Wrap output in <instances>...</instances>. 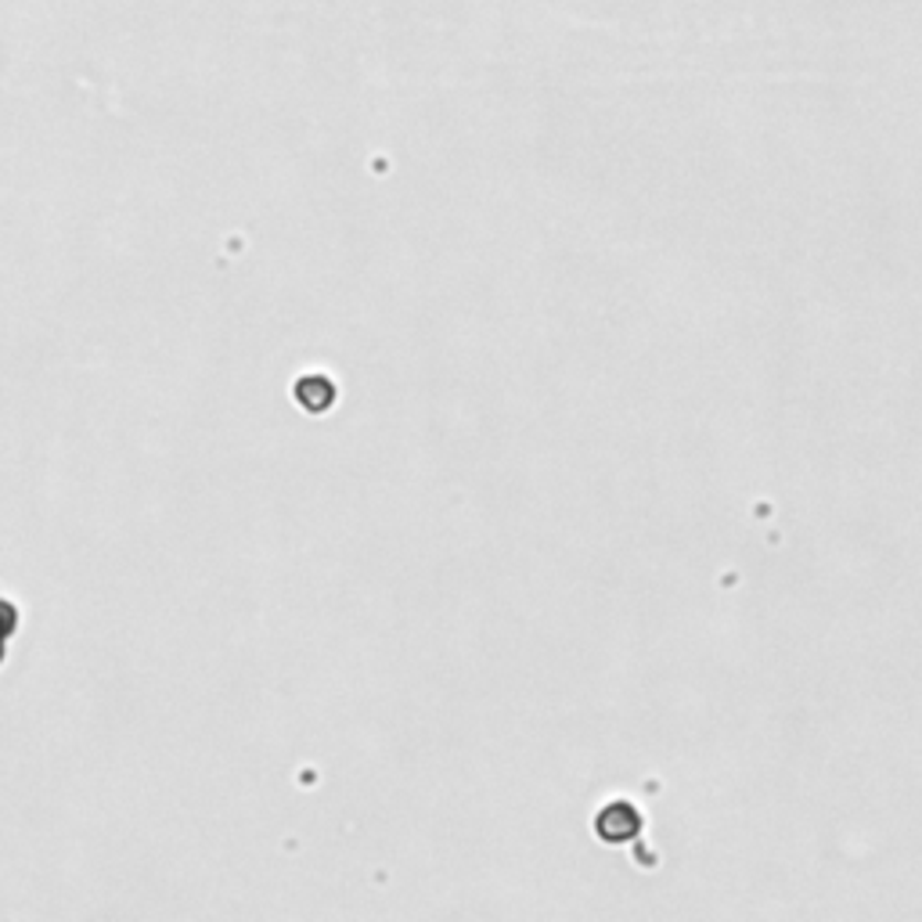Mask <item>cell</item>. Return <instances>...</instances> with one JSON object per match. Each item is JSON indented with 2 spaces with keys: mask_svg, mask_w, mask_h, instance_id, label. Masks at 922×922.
<instances>
[{
  "mask_svg": "<svg viewBox=\"0 0 922 922\" xmlns=\"http://www.w3.org/2000/svg\"><path fill=\"white\" fill-rule=\"evenodd\" d=\"M15 627H19V606L11 598H0V663H4L8 638L15 635Z\"/></svg>",
  "mask_w": 922,
  "mask_h": 922,
  "instance_id": "1",
  "label": "cell"
}]
</instances>
